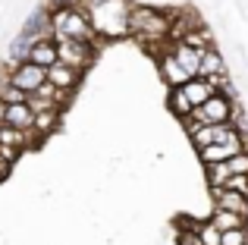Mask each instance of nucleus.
Returning a JSON list of instances; mask_svg holds the SVG:
<instances>
[{
    "mask_svg": "<svg viewBox=\"0 0 248 245\" xmlns=\"http://www.w3.org/2000/svg\"><path fill=\"white\" fill-rule=\"evenodd\" d=\"M170 22H173V16L160 6H129L126 35H135L141 41V47L160 57L170 47Z\"/></svg>",
    "mask_w": 248,
    "mask_h": 245,
    "instance_id": "f257e3e1",
    "label": "nucleus"
},
{
    "mask_svg": "<svg viewBox=\"0 0 248 245\" xmlns=\"http://www.w3.org/2000/svg\"><path fill=\"white\" fill-rule=\"evenodd\" d=\"M50 10V35L57 38H66V41H79V44H94L101 38L94 35V29H91L88 22V13L82 10V6H47Z\"/></svg>",
    "mask_w": 248,
    "mask_h": 245,
    "instance_id": "f03ea898",
    "label": "nucleus"
},
{
    "mask_svg": "<svg viewBox=\"0 0 248 245\" xmlns=\"http://www.w3.org/2000/svg\"><path fill=\"white\" fill-rule=\"evenodd\" d=\"M85 13H88V22L97 38H123L126 35V19H129L126 0H101V3L88 6Z\"/></svg>",
    "mask_w": 248,
    "mask_h": 245,
    "instance_id": "7ed1b4c3",
    "label": "nucleus"
},
{
    "mask_svg": "<svg viewBox=\"0 0 248 245\" xmlns=\"http://www.w3.org/2000/svg\"><path fill=\"white\" fill-rule=\"evenodd\" d=\"M54 47H57V63H63V66L76 69V73H82V76H85V69L97 60V47L94 44H79V41L57 38Z\"/></svg>",
    "mask_w": 248,
    "mask_h": 245,
    "instance_id": "20e7f679",
    "label": "nucleus"
},
{
    "mask_svg": "<svg viewBox=\"0 0 248 245\" xmlns=\"http://www.w3.org/2000/svg\"><path fill=\"white\" fill-rule=\"evenodd\" d=\"M236 113H239V104H232V101L223 98V94L214 92L204 104L192 110V120L201 122V126H220V122H232Z\"/></svg>",
    "mask_w": 248,
    "mask_h": 245,
    "instance_id": "39448f33",
    "label": "nucleus"
},
{
    "mask_svg": "<svg viewBox=\"0 0 248 245\" xmlns=\"http://www.w3.org/2000/svg\"><path fill=\"white\" fill-rule=\"evenodd\" d=\"M3 79L29 98V94H35L38 88L47 82V73H44L41 66H31V63H16V66H6Z\"/></svg>",
    "mask_w": 248,
    "mask_h": 245,
    "instance_id": "423d86ee",
    "label": "nucleus"
},
{
    "mask_svg": "<svg viewBox=\"0 0 248 245\" xmlns=\"http://www.w3.org/2000/svg\"><path fill=\"white\" fill-rule=\"evenodd\" d=\"M19 38H25L29 44H35V41H47V38H54V35H50V10H47V3L35 6V10L29 13V19H25V22H22V29H19Z\"/></svg>",
    "mask_w": 248,
    "mask_h": 245,
    "instance_id": "0eeeda50",
    "label": "nucleus"
},
{
    "mask_svg": "<svg viewBox=\"0 0 248 245\" xmlns=\"http://www.w3.org/2000/svg\"><path fill=\"white\" fill-rule=\"evenodd\" d=\"M79 82H82V73L63 66V63H54V66L47 69V85L54 88L57 94H63V98H73V92L79 88Z\"/></svg>",
    "mask_w": 248,
    "mask_h": 245,
    "instance_id": "6e6552de",
    "label": "nucleus"
},
{
    "mask_svg": "<svg viewBox=\"0 0 248 245\" xmlns=\"http://www.w3.org/2000/svg\"><path fill=\"white\" fill-rule=\"evenodd\" d=\"M201 54H204V50H198V47H188L186 41H176V44H170V57H173V60L182 66V73H186L188 79H195V76H198Z\"/></svg>",
    "mask_w": 248,
    "mask_h": 245,
    "instance_id": "1a4fd4ad",
    "label": "nucleus"
},
{
    "mask_svg": "<svg viewBox=\"0 0 248 245\" xmlns=\"http://www.w3.org/2000/svg\"><path fill=\"white\" fill-rule=\"evenodd\" d=\"M35 113L29 110L25 104H3V117H0V126L16 129V132H29Z\"/></svg>",
    "mask_w": 248,
    "mask_h": 245,
    "instance_id": "9d476101",
    "label": "nucleus"
},
{
    "mask_svg": "<svg viewBox=\"0 0 248 245\" xmlns=\"http://www.w3.org/2000/svg\"><path fill=\"white\" fill-rule=\"evenodd\" d=\"M211 201L217 211H230V214L248 217V198L236 195V192H226V189H211Z\"/></svg>",
    "mask_w": 248,
    "mask_h": 245,
    "instance_id": "9b49d317",
    "label": "nucleus"
},
{
    "mask_svg": "<svg viewBox=\"0 0 248 245\" xmlns=\"http://www.w3.org/2000/svg\"><path fill=\"white\" fill-rule=\"evenodd\" d=\"M157 73H160V79L167 82V88H179V85H186V82H188V76L182 73V66L170 57V47L157 57Z\"/></svg>",
    "mask_w": 248,
    "mask_h": 245,
    "instance_id": "f8f14e48",
    "label": "nucleus"
},
{
    "mask_svg": "<svg viewBox=\"0 0 248 245\" xmlns=\"http://www.w3.org/2000/svg\"><path fill=\"white\" fill-rule=\"evenodd\" d=\"M25 63H31V66H41L44 73H47V69L57 63V47H54V38H47V41H35V44H31L29 60H25Z\"/></svg>",
    "mask_w": 248,
    "mask_h": 245,
    "instance_id": "ddd939ff",
    "label": "nucleus"
},
{
    "mask_svg": "<svg viewBox=\"0 0 248 245\" xmlns=\"http://www.w3.org/2000/svg\"><path fill=\"white\" fill-rule=\"evenodd\" d=\"M60 117H63V107H50V110L35 113V120H31V132H35L38 138H47L50 132L60 129Z\"/></svg>",
    "mask_w": 248,
    "mask_h": 245,
    "instance_id": "4468645a",
    "label": "nucleus"
},
{
    "mask_svg": "<svg viewBox=\"0 0 248 245\" xmlns=\"http://www.w3.org/2000/svg\"><path fill=\"white\" fill-rule=\"evenodd\" d=\"M179 88H182V94H186V101H188V107H192V110H195V107H201V104H204V101L214 94V88L207 85V82L201 79V76L188 79L186 85H179Z\"/></svg>",
    "mask_w": 248,
    "mask_h": 245,
    "instance_id": "2eb2a0df",
    "label": "nucleus"
},
{
    "mask_svg": "<svg viewBox=\"0 0 248 245\" xmlns=\"http://www.w3.org/2000/svg\"><path fill=\"white\" fill-rule=\"evenodd\" d=\"M198 76H201V79H217V76H226V63H223V57H220L217 47H207L204 54H201Z\"/></svg>",
    "mask_w": 248,
    "mask_h": 245,
    "instance_id": "dca6fc26",
    "label": "nucleus"
},
{
    "mask_svg": "<svg viewBox=\"0 0 248 245\" xmlns=\"http://www.w3.org/2000/svg\"><path fill=\"white\" fill-rule=\"evenodd\" d=\"M204 179H207L211 189H223V183L230 179V167H226V160H223V164H204Z\"/></svg>",
    "mask_w": 248,
    "mask_h": 245,
    "instance_id": "f3484780",
    "label": "nucleus"
},
{
    "mask_svg": "<svg viewBox=\"0 0 248 245\" xmlns=\"http://www.w3.org/2000/svg\"><path fill=\"white\" fill-rule=\"evenodd\" d=\"M167 104H170V110H173L179 120H186L188 113H192V107H188V101H186V94H182V88H170Z\"/></svg>",
    "mask_w": 248,
    "mask_h": 245,
    "instance_id": "a211bd4d",
    "label": "nucleus"
},
{
    "mask_svg": "<svg viewBox=\"0 0 248 245\" xmlns=\"http://www.w3.org/2000/svg\"><path fill=\"white\" fill-rule=\"evenodd\" d=\"M0 104H25V94L13 88L6 79H0Z\"/></svg>",
    "mask_w": 248,
    "mask_h": 245,
    "instance_id": "6ab92c4d",
    "label": "nucleus"
},
{
    "mask_svg": "<svg viewBox=\"0 0 248 245\" xmlns=\"http://www.w3.org/2000/svg\"><path fill=\"white\" fill-rule=\"evenodd\" d=\"M195 233H198V242L201 245H220V233L211 227V223H195Z\"/></svg>",
    "mask_w": 248,
    "mask_h": 245,
    "instance_id": "aec40b11",
    "label": "nucleus"
},
{
    "mask_svg": "<svg viewBox=\"0 0 248 245\" xmlns=\"http://www.w3.org/2000/svg\"><path fill=\"white\" fill-rule=\"evenodd\" d=\"M226 167H230V176H248V151L232 154V157L226 160Z\"/></svg>",
    "mask_w": 248,
    "mask_h": 245,
    "instance_id": "412c9836",
    "label": "nucleus"
},
{
    "mask_svg": "<svg viewBox=\"0 0 248 245\" xmlns=\"http://www.w3.org/2000/svg\"><path fill=\"white\" fill-rule=\"evenodd\" d=\"M220 245H248V233L245 230H226V233H220Z\"/></svg>",
    "mask_w": 248,
    "mask_h": 245,
    "instance_id": "4be33fe9",
    "label": "nucleus"
},
{
    "mask_svg": "<svg viewBox=\"0 0 248 245\" xmlns=\"http://www.w3.org/2000/svg\"><path fill=\"white\" fill-rule=\"evenodd\" d=\"M223 189L226 192H236V195H245L248 198V176H230L223 183Z\"/></svg>",
    "mask_w": 248,
    "mask_h": 245,
    "instance_id": "5701e85b",
    "label": "nucleus"
},
{
    "mask_svg": "<svg viewBox=\"0 0 248 245\" xmlns=\"http://www.w3.org/2000/svg\"><path fill=\"white\" fill-rule=\"evenodd\" d=\"M47 6H82V0H47Z\"/></svg>",
    "mask_w": 248,
    "mask_h": 245,
    "instance_id": "b1692460",
    "label": "nucleus"
}]
</instances>
